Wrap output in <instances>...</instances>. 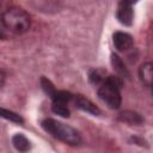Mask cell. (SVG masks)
Instances as JSON below:
<instances>
[{
    "label": "cell",
    "instance_id": "obj_1",
    "mask_svg": "<svg viewBox=\"0 0 153 153\" xmlns=\"http://www.w3.org/2000/svg\"><path fill=\"white\" fill-rule=\"evenodd\" d=\"M1 24L8 32L24 33L30 29V17L23 8L12 6L2 12Z\"/></svg>",
    "mask_w": 153,
    "mask_h": 153
},
{
    "label": "cell",
    "instance_id": "obj_2",
    "mask_svg": "<svg viewBox=\"0 0 153 153\" xmlns=\"http://www.w3.org/2000/svg\"><path fill=\"white\" fill-rule=\"evenodd\" d=\"M42 127L51 136H54V137H56V139H59V140H61L68 145L75 146V145H79L81 142L80 134L74 128H72L71 126H67L60 121H56L53 118H45L42 122Z\"/></svg>",
    "mask_w": 153,
    "mask_h": 153
},
{
    "label": "cell",
    "instance_id": "obj_3",
    "mask_svg": "<svg viewBox=\"0 0 153 153\" xmlns=\"http://www.w3.org/2000/svg\"><path fill=\"white\" fill-rule=\"evenodd\" d=\"M122 82L117 76L109 75L98 87L99 98L111 109H117L121 105V87Z\"/></svg>",
    "mask_w": 153,
    "mask_h": 153
},
{
    "label": "cell",
    "instance_id": "obj_4",
    "mask_svg": "<svg viewBox=\"0 0 153 153\" xmlns=\"http://www.w3.org/2000/svg\"><path fill=\"white\" fill-rule=\"evenodd\" d=\"M116 17L118 19V22L123 25H131L133 23V18H134V12H133V7H131V2L129 1H122L118 4L117 11H116Z\"/></svg>",
    "mask_w": 153,
    "mask_h": 153
},
{
    "label": "cell",
    "instance_id": "obj_5",
    "mask_svg": "<svg viewBox=\"0 0 153 153\" xmlns=\"http://www.w3.org/2000/svg\"><path fill=\"white\" fill-rule=\"evenodd\" d=\"M114 45L120 51H127L133 47V38L129 33L123 31H117L112 36Z\"/></svg>",
    "mask_w": 153,
    "mask_h": 153
},
{
    "label": "cell",
    "instance_id": "obj_6",
    "mask_svg": "<svg viewBox=\"0 0 153 153\" xmlns=\"http://www.w3.org/2000/svg\"><path fill=\"white\" fill-rule=\"evenodd\" d=\"M139 76L142 84L153 87V62H146L141 65L139 69Z\"/></svg>",
    "mask_w": 153,
    "mask_h": 153
},
{
    "label": "cell",
    "instance_id": "obj_7",
    "mask_svg": "<svg viewBox=\"0 0 153 153\" xmlns=\"http://www.w3.org/2000/svg\"><path fill=\"white\" fill-rule=\"evenodd\" d=\"M74 100H75V104H76V106L79 109H81V110H84V111H86V112H88L91 115H99L100 114L99 109L90 99L78 96V97L74 98Z\"/></svg>",
    "mask_w": 153,
    "mask_h": 153
},
{
    "label": "cell",
    "instance_id": "obj_8",
    "mask_svg": "<svg viewBox=\"0 0 153 153\" xmlns=\"http://www.w3.org/2000/svg\"><path fill=\"white\" fill-rule=\"evenodd\" d=\"M12 143L16 147V149L19 151V152L25 153V152H27L30 149V142H29V140L24 135H22V134H16L12 137Z\"/></svg>",
    "mask_w": 153,
    "mask_h": 153
},
{
    "label": "cell",
    "instance_id": "obj_9",
    "mask_svg": "<svg viewBox=\"0 0 153 153\" xmlns=\"http://www.w3.org/2000/svg\"><path fill=\"white\" fill-rule=\"evenodd\" d=\"M54 114L60 115L62 117H68L69 116V109L67 106V103H62V102H53V106H51Z\"/></svg>",
    "mask_w": 153,
    "mask_h": 153
},
{
    "label": "cell",
    "instance_id": "obj_10",
    "mask_svg": "<svg viewBox=\"0 0 153 153\" xmlns=\"http://www.w3.org/2000/svg\"><path fill=\"white\" fill-rule=\"evenodd\" d=\"M122 121L124 122H128V123H141L142 122V118L135 114V112H123L121 114V117H120Z\"/></svg>",
    "mask_w": 153,
    "mask_h": 153
},
{
    "label": "cell",
    "instance_id": "obj_11",
    "mask_svg": "<svg viewBox=\"0 0 153 153\" xmlns=\"http://www.w3.org/2000/svg\"><path fill=\"white\" fill-rule=\"evenodd\" d=\"M41 85H42V87H43V90L45 91V93L53 99L54 98V96H55V93L57 92L56 90H55V87L51 85V82L48 80V79H45V78H42V80H41Z\"/></svg>",
    "mask_w": 153,
    "mask_h": 153
},
{
    "label": "cell",
    "instance_id": "obj_12",
    "mask_svg": "<svg viewBox=\"0 0 153 153\" xmlns=\"http://www.w3.org/2000/svg\"><path fill=\"white\" fill-rule=\"evenodd\" d=\"M1 114H2V117L6 118V120H10L12 122H16V123H23V118L13 112V111H10V110H6V109H1Z\"/></svg>",
    "mask_w": 153,
    "mask_h": 153
},
{
    "label": "cell",
    "instance_id": "obj_13",
    "mask_svg": "<svg viewBox=\"0 0 153 153\" xmlns=\"http://www.w3.org/2000/svg\"><path fill=\"white\" fill-rule=\"evenodd\" d=\"M111 62H112V66H114V68L117 71V72H120V73H124L126 72V68H124V65H123V62H122V60L117 56V55H112L111 56Z\"/></svg>",
    "mask_w": 153,
    "mask_h": 153
},
{
    "label": "cell",
    "instance_id": "obj_14",
    "mask_svg": "<svg viewBox=\"0 0 153 153\" xmlns=\"http://www.w3.org/2000/svg\"><path fill=\"white\" fill-rule=\"evenodd\" d=\"M152 93H153V87H152Z\"/></svg>",
    "mask_w": 153,
    "mask_h": 153
}]
</instances>
